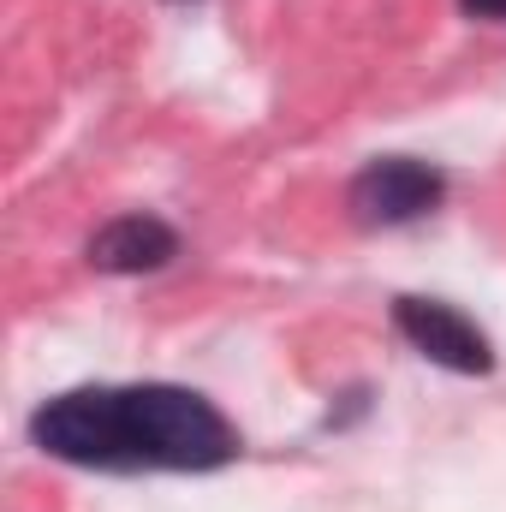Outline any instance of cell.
<instances>
[{
    "label": "cell",
    "instance_id": "6da1fadb",
    "mask_svg": "<svg viewBox=\"0 0 506 512\" xmlns=\"http://www.w3.org/2000/svg\"><path fill=\"white\" fill-rule=\"evenodd\" d=\"M30 441L84 471H221L239 459L221 405L173 382L72 387L30 417Z\"/></svg>",
    "mask_w": 506,
    "mask_h": 512
},
{
    "label": "cell",
    "instance_id": "7a4b0ae2",
    "mask_svg": "<svg viewBox=\"0 0 506 512\" xmlns=\"http://www.w3.org/2000/svg\"><path fill=\"white\" fill-rule=\"evenodd\" d=\"M393 328L405 334L411 352H423L429 364L453 370V376H489L495 370V352H489V334L459 316L453 304H435V298H393Z\"/></svg>",
    "mask_w": 506,
    "mask_h": 512
},
{
    "label": "cell",
    "instance_id": "3957f363",
    "mask_svg": "<svg viewBox=\"0 0 506 512\" xmlns=\"http://www.w3.org/2000/svg\"><path fill=\"white\" fill-rule=\"evenodd\" d=\"M447 197V179L429 167V161H411V155H387L370 161L358 179H352V215L364 227H405V221H423L429 209H441Z\"/></svg>",
    "mask_w": 506,
    "mask_h": 512
},
{
    "label": "cell",
    "instance_id": "277c9868",
    "mask_svg": "<svg viewBox=\"0 0 506 512\" xmlns=\"http://www.w3.org/2000/svg\"><path fill=\"white\" fill-rule=\"evenodd\" d=\"M179 256V233L155 215H120L90 239V262L102 274H155Z\"/></svg>",
    "mask_w": 506,
    "mask_h": 512
},
{
    "label": "cell",
    "instance_id": "5b68a950",
    "mask_svg": "<svg viewBox=\"0 0 506 512\" xmlns=\"http://www.w3.org/2000/svg\"><path fill=\"white\" fill-rule=\"evenodd\" d=\"M465 18H506V0H459Z\"/></svg>",
    "mask_w": 506,
    "mask_h": 512
}]
</instances>
